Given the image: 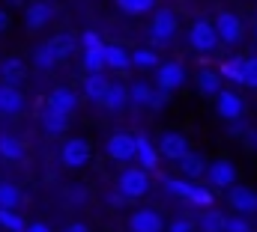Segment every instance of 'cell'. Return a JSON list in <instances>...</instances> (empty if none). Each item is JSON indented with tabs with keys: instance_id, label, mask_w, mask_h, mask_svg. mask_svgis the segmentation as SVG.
Listing matches in <instances>:
<instances>
[{
	"instance_id": "cell-16",
	"label": "cell",
	"mask_w": 257,
	"mask_h": 232,
	"mask_svg": "<svg viewBox=\"0 0 257 232\" xmlns=\"http://www.w3.org/2000/svg\"><path fill=\"white\" fill-rule=\"evenodd\" d=\"M221 72H209V68H203V72H197V90H200V96H209V98H218V92H221Z\"/></svg>"
},
{
	"instance_id": "cell-29",
	"label": "cell",
	"mask_w": 257,
	"mask_h": 232,
	"mask_svg": "<svg viewBox=\"0 0 257 232\" xmlns=\"http://www.w3.org/2000/svg\"><path fill=\"white\" fill-rule=\"evenodd\" d=\"M57 60H60V54H57V48H54L51 42H48V45H39L36 54H33V62H36L39 68H51Z\"/></svg>"
},
{
	"instance_id": "cell-24",
	"label": "cell",
	"mask_w": 257,
	"mask_h": 232,
	"mask_svg": "<svg viewBox=\"0 0 257 232\" xmlns=\"http://www.w3.org/2000/svg\"><path fill=\"white\" fill-rule=\"evenodd\" d=\"M0 158H6V161H21L24 158V143L18 140V137H12V134H0Z\"/></svg>"
},
{
	"instance_id": "cell-2",
	"label": "cell",
	"mask_w": 257,
	"mask_h": 232,
	"mask_svg": "<svg viewBox=\"0 0 257 232\" xmlns=\"http://www.w3.org/2000/svg\"><path fill=\"white\" fill-rule=\"evenodd\" d=\"M165 188L171 190V194H177V196H183L186 202H192V206H200V208H209L212 206V194L206 190V188H200V184H194L192 178L189 182H180V178H165Z\"/></svg>"
},
{
	"instance_id": "cell-40",
	"label": "cell",
	"mask_w": 257,
	"mask_h": 232,
	"mask_svg": "<svg viewBox=\"0 0 257 232\" xmlns=\"http://www.w3.org/2000/svg\"><path fill=\"white\" fill-rule=\"evenodd\" d=\"M81 45H84V48H96V45H102V39H99V33L87 30V33L81 36Z\"/></svg>"
},
{
	"instance_id": "cell-34",
	"label": "cell",
	"mask_w": 257,
	"mask_h": 232,
	"mask_svg": "<svg viewBox=\"0 0 257 232\" xmlns=\"http://www.w3.org/2000/svg\"><path fill=\"white\" fill-rule=\"evenodd\" d=\"M0 226L9 232H24L27 226H24V220L12 212V208H0Z\"/></svg>"
},
{
	"instance_id": "cell-15",
	"label": "cell",
	"mask_w": 257,
	"mask_h": 232,
	"mask_svg": "<svg viewBox=\"0 0 257 232\" xmlns=\"http://www.w3.org/2000/svg\"><path fill=\"white\" fill-rule=\"evenodd\" d=\"M69 116L72 114H63V110H57V108L48 104V110L42 114V128H45V134H51V137L63 134L66 128H69Z\"/></svg>"
},
{
	"instance_id": "cell-45",
	"label": "cell",
	"mask_w": 257,
	"mask_h": 232,
	"mask_svg": "<svg viewBox=\"0 0 257 232\" xmlns=\"http://www.w3.org/2000/svg\"><path fill=\"white\" fill-rule=\"evenodd\" d=\"M6 24H9V15H6V12H3V9H0V33H3V30H6Z\"/></svg>"
},
{
	"instance_id": "cell-14",
	"label": "cell",
	"mask_w": 257,
	"mask_h": 232,
	"mask_svg": "<svg viewBox=\"0 0 257 232\" xmlns=\"http://www.w3.org/2000/svg\"><path fill=\"white\" fill-rule=\"evenodd\" d=\"M21 108H24L21 92H18L9 80H6V84H0V114L15 116V114H21Z\"/></svg>"
},
{
	"instance_id": "cell-44",
	"label": "cell",
	"mask_w": 257,
	"mask_h": 232,
	"mask_svg": "<svg viewBox=\"0 0 257 232\" xmlns=\"http://www.w3.org/2000/svg\"><path fill=\"white\" fill-rule=\"evenodd\" d=\"M24 232H51L48 226H42V224H33V226H27Z\"/></svg>"
},
{
	"instance_id": "cell-28",
	"label": "cell",
	"mask_w": 257,
	"mask_h": 232,
	"mask_svg": "<svg viewBox=\"0 0 257 232\" xmlns=\"http://www.w3.org/2000/svg\"><path fill=\"white\" fill-rule=\"evenodd\" d=\"M224 214L221 212H212V208H206L200 218H197V230L200 232H224Z\"/></svg>"
},
{
	"instance_id": "cell-30",
	"label": "cell",
	"mask_w": 257,
	"mask_h": 232,
	"mask_svg": "<svg viewBox=\"0 0 257 232\" xmlns=\"http://www.w3.org/2000/svg\"><path fill=\"white\" fill-rule=\"evenodd\" d=\"M0 74H3L9 84H18V80L24 78V62H21V60H15V57L3 60V62H0Z\"/></svg>"
},
{
	"instance_id": "cell-22",
	"label": "cell",
	"mask_w": 257,
	"mask_h": 232,
	"mask_svg": "<svg viewBox=\"0 0 257 232\" xmlns=\"http://www.w3.org/2000/svg\"><path fill=\"white\" fill-rule=\"evenodd\" d=\"M180 164V170H183V176H189V178H200V176H206V170H209V164L200 158V155H194V152H189L186 158H180L177 161Z\"/></svg>"
},
{
	"instance_id": "cell-31",
	"label": "cell",
	"mask_w": 257,
	"mask_h": 232,
	"mask_svg": "<svg viewBox=\"0 0 257 232\" xmlns=\"http://www.w3.org/2000/svg\"><path fill=\"white\" fill-rule=\"evenodd\" d=\"M21 206V190L15 184H0V208H18Z\"/></svg>"
},
{
	"instance_id": "cell-18",
	"label": "cell",
	"mask_w": 257,
	"mask_h": 232,
	"mask_svg": "<svg viewBox=\"0 0 257 232\" xmlns=\"http://www.w3.org/2000/svg\"><path fill=\"white\" fill-rule=\"evenodd\" d=\"M108 86H111V80H108L102 72H90L87 80H84V92H87V98H93V102H102L105 92H108Z\"/></svg>"
},
{
	"instance_id": "cell-25",
	"label": "cell",
	"mask_w": 257,
	"mask_h": 232,
	"mask_svg": "<svg viewBox=\"0 0 257 232\" xmlns=\"http://www.w3.org/2000/svg\"><path fill=\"white\" fill-rule=\"evenodd\" d=\"M81 66L87 72H105L108 60H105V45H96V48H84L81 54Z\"/></svg>"
},
{
	"instance_id": "cell-10",
	"label": "cell",
	"mask_w": 257,
	"mask_h": 232,
	"mask_svg": "<svg viewBox=\"0 0 257 232\" xmlns=\"http://www.w3.org/2000/svg\"><path fill=\"white\" fill-rule=\"evenodd\" d=\"M159 152H162L165 158H171V161H180V158H186L192 149H189V140H186L183 134L168 131V134L162 137V143H159Z\"/></svg>"
},
{
	"instance_id": "cell-27",
	"label": "cell",
	"mask_w": 257,
	"mask_h": 232,
	"mask_svg": "<svg viewBox=\"0 0 257 232\" xmlns=\"http://www.w3.org/2000/svg\"><path fill=\"white\" fill-rule=\"evenodd\" d=\"M48 104H51V108H57V110H63V114H72V110L78 108V96H75L72 90L60 86V90H54V92L48 96Z\"/></svg>"
},
{
	"instance_id": "cell-23",
	"label": "cell",
	"mask_w": 257,
	"mask_h": 232,
	"mask_svg": "<svg viewBox=\"0 0 257 232\" xmlns=\"http://www.w3.org/2000/svg\"><path fill=\"white\" fill-rule=\"evenodd\" d=\"M153 96H156V90H153V84H147V80H135V84L128 86V98H132V104H138V108H150V104H153Z\"/></svg>"
},
{
	"instance_id": "cell-6",
	"label": "cell",
	"mask_w": 257,
	"mask_h": 232,
	"mask_svg": "<svg viewBox=\"0 0 257 232\" xmlns=\"http://www.w3.org/2000/svg\"><path fill=\"white\" fill-rule=\"evenodd\" d=\"M165 220L159 212L153 208H138L132 218H128V232H165Z\"/></svg>"
},
{
	"instance_id": "cell-11",
	"label": "cell",
	"mask_w": 257,
	"mask_h": 232,
	"mask_svg": "<svg viewBox=\"0 0 257 232\" xmlns=\"http://www.w3.org/2000/svg\"><path fill=\"white\" fill-rule=\"evenodd\" d=\"M206 178H209V184H215V188H230L233 178H236V167H233L230 161H212L209 170H206Z\"/></svg>"
},
{
	"instance_id": "cell-42",
	"label": "cell",
	"mask_w": 257,
	"mask_h": 232,
	"mask_svg": "<svg viewBox=\"0 0 257 232\" xmlns=\"http://www.w3.org/2000/svg\"><path fill=\"white\" fill-rule=\"evenodd\" d=\"M245 131H248V125L242 119H233V134H245Z\"/></svg>"
},
{
	"instance_id": "cell-32",
	"label": "cell",
	"mask_w": 257,
	"mask_h": 232,
	"mask_svg": "<svg viewBox=\"0 0 257 232\" xmlns=\"http://www.w3.org/2000/svg\"><path fill=\"white\" fill-rule=\"evenodd\" d=\"M117 6L126 12V15H144L156 6V0H117Z\"/></svg>"
},
{
	"instance_id": "cell-8",
	"label": "cell",
	"mask_w": 257,
	"mask_h": 232,
	"mask_svg": "<svg viewBox=\"0 0 257 232\" xmlns=\"http://www.w3.org/2000/svg\"><path fill=\"white\" fill-rule=\"evenodd\" d=\"M108 155L114 158V161H132L135 155H138V137H132V134H114L111 140H108Z\"/></svg>"
},
{
	"instance_id": "cell-35",
	"label": "cell",
	"mask_w": 257,
	"mask_h": 232,
	"mask_svg": "<svg viewBox=\"0 0 257 232\" xmlns=\"http://www.w3.org/2000/svg\"><path fill=\"white\" fill-rule=\"evenodd\" d=\"M51 45L57 48V54H60V60H63V57H69V54L75 51V36H72V33H60Z\"/></svg>"
},
{
	"instance_id": "cell-4",
	"label": "cell",
	"mask_w": 257,
	"mask_h": 232,
	"mask_svg": "<svg viewBox=\"0 0 257 232\" xmlns=\"http://www.w3.org/2000/svg\"><path fill=\"white\" fill-rule=\"evenodd\" d=\"M150 33H153V39H156L159 45H168V42L177 36V15H174L171 9H159V12L153 15Z\"/></svg>"
},
{
	"instance_id": "cell-19",
	"label": "cell",
	"mask_w": 257,
	"mask_h": 232,
	"mask_svg": "<svg viewBox=\"0 0 257 232\" xmlns=\"http://www.w3.org/2000/svg\"><path fill=\"white\" fill-rule=\"evenodd\" d=\"M221 78L230 80V84H242L245 86V57H230L221 62Z\"/></svg>"
},
{
	"instance_id": "cell-26",
	"label": "cell",
	"mask_w": 257,
	"mask_h": 232,
	"mask_svg": "<svg viewBox=\"0 0 257 232\" xmlns=\"http://www.w3.org/2000/svg\"><path fill=\"white\" fill-rule=\"evenodd\" d=\"M105 60H108V68H117V72H126L132 62V54L120 45H105Z\"/></svg>"
},
{
	"instance_id": "cell-38",
	"label": "cell",
	"mask_w": 257,
	"mask_h": 232,
	"mask_svg": "<svg viewBox=\"0 0 257 232\" xmlns=\"http://www.w3.org/2000/svg\"><path fill=\"white\" fill-rule=\"evenodd\" d=\"M194 226H197V224L186 220V218H177V220L168 224V232H194Z\"/></svg>"
},
{
	"instance_id": "cell-17",
	"label": "cell",
	"mask_w": 257,
	"mask_h": 232,
	"mask_svg": "<svg viewBox=\"0 0 257 232\" xmlns=\"http://www.w3.org/2000/svg\"><path fill=\"white\" fill-rule=\"evenodd\" d=\"M135 137H138V155H135V158H138V164H141L144 170H156V167H159V155H162V152H156V146H153L144 134H135Z\"/></svg>"
},
{
	"instance_id": "cell-39",
	"label": "cell",
	"mask_w": 257,
	"mask_h": 232,
	"mask_svg": "<svg viewBox=\"0 0 257 232\" xmlns=\"http://www.w3.org/2000/svg\"><path fill=\"white\" fill-rule=\"evenodd\" d=\"M168 96H171L168 90H162V86H156V96H153V104H150V108H153V110H162V108L168 104Z\"/></svg>"
},
{
	"instance_id": "cell-13",
	"label": "cell",
	"mask_w": 257,
	"mask_h": 232,
	"mask_svg": "<svg viewBox=\"0 0 257 232\" xmlns=\"http://www.w3.org/2000/svg\"><path fill=\"white\" fill-rule=\"evenodd\" d=\"M230 206L239 212V214H254L257 212V194L251 188H230Z\"/></svg>"
},
{
	"instance_id": "cell-20",
	"label": "cell",
	"mask_w": 257,
	"mask_h": 232,
	"mask_svg": "<svg viewBox=\"0 0 257 232\" xmlns=\"http://www.w3.org/2000/svg\"><path fill=\"white\" fill-rule=\"evenodd\" d=\"M51 15H54V9H51L48 3H33V6L27 9V15H24V24H27L30 30H39V27H45V24L51 21Z\"/></svg>"
},
{
	"instance_id": "cell-21",
	"label": "cell",
	"mask_w": 257,
	"mask_h": 232,
	"mask_svg": "<svg viewBox=\"0 0 257 232\" xmlns=\"http://www.w3.org/2000/svg\"><path fill=\"white\" fill-rule=\"evenodd\" d=\"M128 102H132V98H128V90L123 86V84H111L108 92H105V98H102V104H105L108 110H114V114L123 110Z\"/></svg>"
},
{
	"instance_id": "cell-12",
	"label": "cell",
	"mask_w": 257,
	"mask_h": 232,
	"mask_svg": "<svg viewBox=\"0 0 257 232\" xmlns=\"http://www.w3.org/2000/svg\"><path fill=\"white\" fill-rule=\"evenodd\" d=\"M215 102H218V116H221V119H227V122H233V119H242V98H239L236 92H227V90H221Z\"/></svg>"
},
{
	"instance_id": "cell-9",
	"label": "cell",
	"mask_w": 257,
	"mask_h": 232,
	"mask_svg": "<svg viewBox=\"0 0 257 232\" xmlns=\"http://www.w3.org/2000/svg\"><path fill=\"white\" fill-rule=\"evenodd\" d=\"M215 27H218V36H221V42L224 45H236L239 39H242V21L233 15V12H221L218 18H215Z\"/></svg>"
},
{
	"instance_id": "cell-43",
	"label": "cell",
	"mask_w": 257,
	"mask_h": 232,
	"mask_svg": "<svg viewBox=\"0 0 257 232\" xmlns=\"http://www.w3.org/2000/svg\"><path fill=\"white\" fill-rule=\"evenodd\" d=\"M66 232H90V230H87L84 224H69V226H66Z\"/></svg>"
},
{
	"instance_id": "cell-41",
	"label": "cell",
	"mask_w": 257,
	"mask_h": 232,
	"mask_svg": "<svg viewBox=\"0 0 257 232\" xmlns=\"http://www.w3.org/2000/svg\"><path fill=\"white\" fill-rule=\"evenodd\" d=\"M108 202H111L114 208H123V206L128 202V196L123 194V190H117V194H111V196H108Z\"/></svg>"
},
{
	"instance_id": "cell-37",
	"label": "cell",
	"mask_w": 257,
	"mask_h": 232,
	"mask_svg": "<svg viewBox=\"0 0 257 232\" xmlns=\"http://www.w3.org/2000/svg\"><path fill=\"white\" fill-rule=\"evenodd\" d=\"M245 86L257 90V57H245Z\"/></svg>"
},
{
	"instance_id": "cell-36",
	"label": "cell",
	"mask_w": 257,
	"mask_h": 232,
	"mask_svg": "<svg viewBox=\"0 0 257 232\" xmlns=\"http://www.w3.org/2000/svg\"><path fill=\"white\" fill-rule=\"evenodd\" d=\"M224 232H251V226H248V220L242 214H236V218L224 220Z\"/></svg>"
},
{
	"instance_id": "cell-3",
	"label": "cell",
	"mask_w": 257,
	"mask_h": 232,
	"mask_svg": "<svg viewBox=\"0 0 257 232\" xmlns=\"http://www.w3.org/2000/svg\"><path fill=\"white\" fill-rule=\"evenodd\" d=\"M150 170H144V167H128L120 173V190L126 194L128 200H138V196H144L147 190H150Z\"/></svg>"
},
{
	"instance_id": "cell-7",
	"label": "cell",
	"mask_w": 257,
	"mask_h": 232,
	"mask_svg": "<svg viewBox=\"0 0 257 232\" xmlns=\"http://www.w3.org/2000/svg\"><path fill=\"white\" fill-rule=\"evenodd\" d=\"M60 158H63L66 167H84V164L90 161V143H87V140H81V137L66 140Z\"/></svg>"
},
{
	"instance_id": "cell-5",
	"label": "cell",
	"mask_w": 257,
	"mask_h": 232,
	"mask_svg": "<svg viewBox=\"0 0 257 232\" xmlns=\"http://www.w3.org/2000/svg\"><path fill=\"white\" fill-rule=\"evenodd\" d=\"M186 84V68H183V62H162L159 68H156V86H162V90H168V92H174V90H180Z\"/></svg>"
},
{
	"instance_id": "cell-33",
	"label": "cell",
	"mask_w": 257,
	"mask_h": 232,
	"mask_svg": "<svg viewBox=\"0 0 257 232\" xmlns=\"http://www.w3.org/2000/svg\"><path fill=\"white\" fill-rule=\"evenodd\" d=\"M132 62H135L138 68H159V54L150 51V48H141V51L132 54Z\"/></svg>"
},
{
	"instance_id": "cell-1",
	"label": "cell",
	"mask_w": 257,
	"mask_h": 232,
	"mask_svg": "<svg viewBox=\"0 0 257 232\" xmlns=\"http://www.w3.org/2000/svg\"><path fill=\"white\" fill-rule=\"evenodd\" d=\"M189 42H192V48L197 54H212L215 48H218V42H221V36H218V27L212 24V21H194L192 30H189Z\"/></svg>"
}]
</instances>
